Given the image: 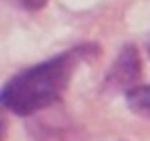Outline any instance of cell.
I'll return each mask as SVG.
<instances>
[{"mask_svg":"<svg viewBox=\"0 0 150 141\" xmlns=\"http://www.w3.org/2000/svg\"><path fill=\"white\" fill-rule=\"evenodd\" d=\"M93 49L95 47H91V44H82V47L62 51L60 55L51 57V60L16 73L2 86V93H0L2 106L13 115L29 117V115H35L57 104L64 95L77 64Z\"/></svg>","mask_w":150,"mask_h":141,"instance_id":"6da1fadb","label":"cell"},{"mask_svg":"<svg viewBox=\"0 0 150 141\" xmlns=\"http://www.w3.org/2000/svg\"><path fill=\"white\" fill-rule=\"evenodd\" d=\"M141 77V57L137 47L126 44L117 53L115 62L110 64L106 77H104V90L108 93H124L128 95L132 88H137V82Z\"/></svg>","mask_w":150,"mask_h":141,"instance_id":"7a4b0ae2","label":"cell"},{"mask_svg":"<svg viewBox=\"0 0 150 141\" xmlns=\"http://www.w3.org/2000/svg\"><path fill=\"white\" fill-rule=\"evenodd\" d=\"M126 104L128 108L139 117H150V84L146 86H137L126 95Z\"/></svg>","mask_w":150,"mask_h":141,"instance_id":"3957f363","label":"cell"},{"mask_svg":"<svg viewBox=\"0 0 150 141\" xmlns=\"http://www.w3.org/2000/svg\"><path fill=\"white\" fill-rule=\"evenodd\" d=\"M47 2H49V0H16V5H20L22 9H27V11H38V9H42Z\"/></svg>","mask_w":150,"mask_h":141,"instance_id":"277c9868","label":"cell"}]
</instances>
